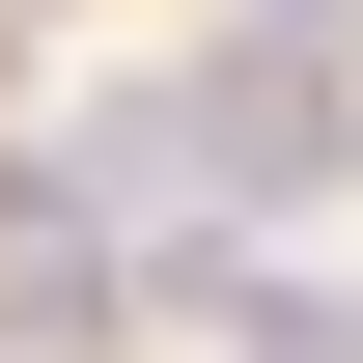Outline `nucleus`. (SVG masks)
<instances>
[{
  "label": "nucleus",
  "mask_w": 363,
  "mask_h": 363,
  "mask_svg": "<svg viewBox=\"0 0 363 363\" xmlns=\"http://www.w3.org/2000/svg\"><path fill=\"white\" fill-rule=\"evenodd\" d=\"M112 168L196 196V224H224V196H335V168H363V84H335V28H279V0H252L224 56H168V84L112 112Z\"/></svg>",
  "instance_id": "nucleus-1"
},
{
  "label": "nucleus",
  "mask_w": 363,
  "mask_h": 363,
  "mask_svg": "<svg viewBox=\"0 0 363 363\" xmlns=\"http://www.w3.org/2000/svg\"><path fill=\"white\" fill-rule=\"evenodd\" d=\"M252 363H363V279H308V308H252Z\"/></svg>",
  "instance_id": "nucleus-2"
},
{
  "label": "nucleus",
  "mask_w": 363,
  "mask_h": 363,
  "mask_svg": "<svg viewBox=\"0 0 363 363\" xmlns=\"http://www.w3.org/2000/svg\"><path fill=\"white\" fill-rule=\"evenodd\" d=\"M279 28H335V0H279Z\"/></svg>",
  "instance_id": "nucleus-3"
}]
</instances>
